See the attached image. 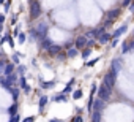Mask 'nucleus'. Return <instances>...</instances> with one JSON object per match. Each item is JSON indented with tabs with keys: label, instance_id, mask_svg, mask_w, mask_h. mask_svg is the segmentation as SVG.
Returning a JSON list of instances; mask_svg holds the SVG:
<instances>
[{
	"label": "nucleus",
	"instance_id": "1",
	"mask_svg": "<svg viewBox=\"0 0 134 122\" xmlns=\"http://www.w3.org/2000/svg\"><path fill=\"white\" fill-rule=\"evenodd\" d=\"M43 13V8H41V3L38 0H30L29 2V14H30V19H38Z\"/></svg>",
	"mask_w": 134,
	"mask_h": 122
},
{
	"label": "nucleus",
	"instance_id": "2",
	"mask_svg": "<svg viewBox=\"0 0 134 122\" xmlns=\"http://www.w3.org/2000/svg\"><path fill=\"white\" fill-rule=\"evenodd\" d=\"M110 95H112V89H110L107 84L101 83V84H99V87H98V97H99L101 100H104V101H109Z\"/></svg>",
	"mask_w": 134,
	"mask_h": 122
},
{
	"label": "nucleus",
	"instance_id": "3",
	"mask_svg": "<svg viewBox=\"0 0 134 122\" xmlns=\"http://www.w3.org/2000/svg\"><path fill=\"white\" fill-rule=\"evenodd\" d=\"M123 68V59L121 57H115L112 59V62H110V72H114L115 75H118Z\"/></svg>",
	"mask_w": 134,
	"mask_h": 122
},
{
	"label": "nucleus",
	"instance_id": "4",
	"mask_svg": "<svg viewBox=\"0 0 134 122\" xmlns=\"http://www.w3.org/2000/svg\"><path fill=\"white\" fill-rule=\"evenodd\" d=\"M117 76H118V75H115L114 72H110V70H109V72L104 75V78H103V83H104V84H107L110 89H114V86H115V81H117Z\"/></svg>",
	"mask_w": 134,
	"mask_h": 122
},
{
	"label": "nucleus",
	"instance_id": "5",
	"mask_svg": "<svg viewBox=\"0 0 134 122\" xmlns=\"http://www.w3.org/2000/svg\"><path fill=\"white\" fill-rule=\"evenodd\" d=\"M36 33H38V38L41 40V38H44V37H47V33H49V26L43 21V22H40L36 27Z\"/></svg>",
	"mask_w": 134,
	"mask_h": 122
},
{
	"label": "nucleus",
	"instance_id": "6",
	"mask_svg": "<svg viewBox=\"0 0 134 122\" xmlns=\"http://www.w3.org/2000/svg\"><path fill=\"white\" fill-rule=\"evenodd\" d=\"M87 43H88V38H87L85 35H79V37L74 40V46H76L79 51H82L84 48H87Z\"/></svg>",
	"mask_w": 134,
	"mask_h": 122
},
{
	"label": "nucleus",
	"instance_id": "7",
	"mask_svg": "<svg viewBox=\"0 0 134 122\" xmlns=\"http://www.w3.org/2000/svg\"><path fill=\"white\" fill-rule=\"evenodd\" d=\"M120 14H121V8H112V10H109V11L106 13V19H109V21H115Z\"/></svg>",
	"mask_w": 134,
	"mask_h": 122
},
{
	"label": "nucleus",
	"instance_id": "8",
	"mask_svg": "<svg viewBox=\"0 0 134 122\" xmlns=\"http://www.w3.org/2000/svg\"><path fill=\"white\" fill-rule=\"evenodd\" d=\"M46 52H47L49 55L55 57V55H58V54L62 52V46H60V44H54V43H52V44L47 48V51H46Z\"/></svg>",
	"mask_w": 134,
	"mask_h": 122
},
{
	"label": "nucleus",
	"instance_id": "9",
	"mask_svg": "<svg viewBox=\"0 0 134 122\" xmlns=\"http://www.w3.org/2000/svg\"><path fill=\"white\" fill-rule=\"evenodd\" d=\"M126 30H128V24H123V26H120L117 30H114V32H112V38H120L123 33H126Z\"/></svg>",
	"mask_w": 134,
	"mask_h": 122
},
{
	"label": "nucleus",
	"instance_id": "10",
	"mask_svg": "<svg viewBox=\"0 0 134 122\" xmlns=\"http://www.w3.org/2000/svg\"><path fill=\"white\" fill-rule=\"evenodd\" d=\"M14 72H16V64L7 62V65H5V68H3V75L8 76V75H11V73H14Z\"/></svg>",
	"mask_w": 134,
	"mask_h": 122
},
{
	"label": "nucleus",
	"instance_id": "11",
	"mask_svg": "<svg viewBox=\"0 0 134 122\" xmlns=\"http://www.w3.org/2000/svg\"><path fill=\"white\" fill-rule=\"evenodd\" d=\"M106 108V101L104 100H101L99 97L96 98V100H93V109H96V111H103Z\"/></svg>",
	"mask_w": 134,
	"mask_h": 122
},
{
	"label": "nucleus",
	"instance_id": "12",
	"mask_svg": "<svg viewBox=\"0 0 134 122\" xmlns=\"http://www.w3.org/2000/svg\"><path fill=\"white\" fill-rule=\"evenodd\" d=\"M98 41H99V44H107L109 41H112V33H109V32H104L99 38H98Z\"/></svg>",
	"mask_w": 134,
	"mask_h": 122
},
{
	"label": "nucleus",
	"instance_id": "13",
	"mask_svg": "<svg viewBox=\"0 0 134 122\" xmlns=\"http://www.w3.org/2000/svg\"><path fill=\"white\" fill-rule=\"evenodd\" d=\"M51 44H52V40H51L49 37H44V38H41V40H40V48H41L43 51H44V49L47 51V48H49Z\"/></svg>",
	"mask_w": 134,
	"mask_h": 122
},
{
	"label": "nucleus",
	"instance_id": "14",
	"mask_svg": "<svg viewBox=\"0 0 134 122\" xmlns=\"http://www.w3.org/2000/svg\"><path fill=\"white\" fill-rule=\"evenodd\" d=\"M49 103V98L46 97V95H41L40 97V103H38V108H40V113H44V108H46V105Z\"/></svg>",
	"mask_w": 134,
	"mask_h": 122
},
{
	"label": "nucleus",
	"instance_id": "15",
	"mask_svg": "<svg viewBox=\"0 0 134 122\" xmlns=\"http://www.w3.org/2000/svg\"><path fill=\"white\" fill-rule=\"evenodd\" d=\"M77 54H79V49L76 46H73V48H70L68 51H66V57L68 59H74V57H77Z\"/></svg>",
	"mask_w": 134,
	"mask_h": 122
},
{
	"label": "nucleus",
	"instance_id": "16",
	"mask_svg": "<svg viewBox=\"0 0 134 122\" xmlns=\"http://www.w3.org/2000/svg\"><path fill=\"white\" fill-rule=\"evenodd\" d=\"M0 86H2V87H5L7 90H10L11 87H13V84L7 79V76H0Z\"/></svg>",
	"mask_w": 134,
	"mask_h": 122
},
{
	"label": "nucleus",
	"instance_id": "17",
	"mask_svg": "<svg viewBox=\"0 0 134 122\" xmlns=\"http://www.w3.org/2000/svg\"><path fill=\"white\" fill-rule=\"evenodd\" d=\"M8 92L11 94L13 100H14V101H18V98H19V95H21V89H19V87H11Z\"/></svg>",
	"mask_w": 134,
	"mask_h": 122
},
{
	"label": "nucleus",
	"instance_id": "18",
	"mask_svg": "<svg viewBox=\"0 0 134 122\" xmlns=\"http://www.w3.org/2000/svg\"><path fill=\"white\" fill-rule=\"evenodd\" d=\"M40 86H41V89H51V87H54L55 86V81H40Z\"/></svg>",
	"mask_w": 134,
	"mask_h": 122
},
{
	"label": "nucleus",
	"instance_id": "19",
	"mask_svg": "<svg viewBox=\"0 0 134 122\" xmlns=\"http://www.w3.org/2000/svg\"><path fill=\"white\" fill-rule=\"evenodd\" d=\"M92 122H101V111L92 109Z\"/></svg>",
	"mask_w": 134,
	"mask_h": 122
},
{
	"label": "nucleus",
	"instance_id": "20",
	"mask_svg": "<svg viewBox=\"0 0 134 122\" xmlns=\"http://www.w3.org/2000/svg\"><path fill=\"white\" fill-rule=\"evenodd\" d=\"M7 79H8V81H10V83H11V84L14 86V84H16V83L19 81V75H18L16 72H14V73H11V75H8V76H7Z\"/></svg>",
	"mask_w": 134,
	"mask_h": 122
},
{
	"label": "nucleus",
	"instance_id": "21",
	"mask_svg": "<svg viewBox=\"0 0 134 122\" xmlns=\"http://www.w3.org/2000/svg\"><path fill=\"white\" fill-rule=\"evenodd\" d=\"M90 54H92V48H84L82 51H81V55H82V59H88L90 57Z\"/></svg>",
	"mask_w": 134,
	"mask_h": 122
},
{
	"label": "nucleus",
	"instance_id": "22",
	"mask_svg": "<svg viewBox=\"0 0 134 122\" xmlns=\"http://www.w3.org/2000/svg\"><path fill=\"white\" fill-rule=\"evenodd\" d=\"M18 108H19V105H18V101H14L10 108H8V114L10 116H13V114H16L18 113Z\"/></svg>",
	"mask_w": 134,
	"mask_h": 122
},
{
	"label": "nucleus",
	"instance_id": "23",
	"mask_svg": "<svg viewBox=\"0 0 134 122\" xmlns=\"http://www.w3.org/2000/svg\"><path fill=\"white\" fill-rule=\"evenodd\" d=\"M25 72H27V68H25L24 65H18V67H16V73H18L19 76H24Z\"/></svg>",
	"mask_w": 134,
	"mask_h": 122
},
{
	"label": "nucleus",
	"instance_id": "24",
	"mask_svg": "<svg viewBox=\"0 0 134 122\" xmlns=\"http://www.w3.org/2000/svg\"><path fill=\"white\" fill-rule=\"evenodd\" d=\"M19 86H21L22 90L29 86V84H27V79H25V75H24V76H19Z\"/></svg>",
	"mask_w": 134,
	"mask_h": 122
},
{
	"label": "nucleus",
	"instance_id": "25",
	"mask_svg": "<svg viewBox=\"0 0 134 122\" xmlns=\"http://www.w3.org/2000/svg\"><path fill=\"white\" fill-rule=\"evenodd\" d=\"M82 95H84V94H82V90H81V89L73 90V98H74V100H81V98H82Z\"/></svg>",
	"mask_w": 134,
	"mask_h": 122
},
{
	"label": "nucleus",
	"instance_id": "26",
	"mask_svg": "<svg viewBox=\"0 0 134 122\" xmlns=\"http://www.w3.org/2000/svg\"><path fill=\"white\" fill-rule=\"evenodd\" d=\"M52 100L57 101V103H58V101H66V95H65V94H60V95H55Z\"/></svg>",
	"mask_w": 134,
	"mask_h": 122
},
{
	"label": "nucleus",
	"instance_id": "27",
	"mask_svg": "<svg viewBox=\"0 0 134 122\" xmlns=\"http://www.w3.org/2000/svg\"><path fill=\"white\" fill-rule=\"evenodd\" d=\"M25 40H27V35H25L24 32H19V35H18V41L22 44V43H25Z\"/></svg>",
	"mask_w": 134,
	"mask_h": 122
},
{
	"label": "nucleus",
	"instance_id": "28",
	"mask_svg": "<svg viewBox=\"0 0 134 122\" xmlns=\"http://www.w3.org/2000/svg\"><path fill=\"white\" fill-rule=\"evenodd\" d=\"M11 8V0H5V3H3V13H8Z\"/></svg>",
	"mask_w": 134,
	"mask_h": 122
},
{
	"label": "nucleus",
	"instance_id": "29",
	"mask_svg": "<svg viewBox=\"0 0 134 122\" xmlns=\"http://www.w3.org/2000/svg\"><path fill=\"white\" fill-rule=\"evenodd\" d=\"M29 35L32 37V40H40V38H38V33H36V29H30Z\"/></svg>",
	"mask_w": 134,
	"mask_h": 122
},
{
	"label": "nucleus",
	"instance_id": "30",
	"mask_svg": "<svg viewBox=\"0 0 134 122\" xmlns=\"http://www.w3.org/2000/svg\"><path fill=\"white\" fill-rule=\"evenodd\" d=\"M11 62H13V64H16V65H19V52H14V54H13Z\"/></svg>",
	"mask_w": 134,
	"mask_h": 122
},
{
	"label": "nucleus",
	"instance_id": "31",
	"mask_svg": "<svg viewBox=\"0 0 134 122\" xmlns=\"http://www.w3.org/2000/svg\"><path fill=\"white\" fill-rule=\"evenodd\" d=\"M128 52H129V46H128V41H125L121 46V54H128Z\"/></svg>",
	"mask_w": 134,
	"mask_h": 122
},
{
	"label": "nucleus",
	"instance_id": "32",
	"mask_svg": "<svg viewBox=\"0 0 134 122\" xmlns=\"http://www.w3.org/2000/svg\"><path fill=\"white\" fill-rule=\"evenodd\" d=\"M98 60H99V57H96V59H92V60H88V62L85 64V67H93L96 62H98Z\"/></svg>",
	"mask_w": 134,
	"mask_h": 122
},
{
	"label": "nucleus",
	"instance_id": "33",
	"mask_svg": "<svg viewBox=\"0 0 134 122\" xmlns=\"http://www.w3.org/2000/svg\"><path fill=\"white\" fill-rule=\"evenodd\" d=\"M19 120H21V116H19L18 113H16V114H13V116L10 117V122H19Z\"/></svg>",
	"mask_w": 134,
	"mask_h": 122
},
{
	"label": "nucleus",
	"instance_id": "34",
	"mask_svg": "<svg viewBox=\"0 0 134 122\" xmlns=\"http://www.w3.org/2000/svg\"><path fill=\"white\" fill-rule=\"evenodd\" d=\"M5 65H7V60H5V59H0V75L3 73V68H5Z\"/></svg>",
	"mask_w": 134,
	"mask_h": 122
},
{
	"label": "nucleus",
	"instance_id": "35",
	"mask_svg": "<svg viewBox=\"0 0 134 122\" xmlns=\"http://www.w3.org/2000/svg\"><path fill=\"white\" fill-rule=\"evenodd\" d=\"M96 94V84H92V89H90V97H95Z\"/></svg>",
	"mask_w": 134,
	"mask_h": 122
},
{
	"label": "nucleus",
	"instance_id": "36",
	"mask_svg": "<svg viewBox=\"0 0 134 122\" xmlns=\"http://www.w3.org/2000/svg\"><path fill=\"white\" fill-rule=\"evenodd\" d=\"M7 43H8L11 48H14V40H13V37H11V35H8V41H7Z\"/></svg>",
	"mask_w": 134,
	"mask_h": 122
},
{
	"label": "nucleus",
	"instance_id": "37",
	"mask_svg": "<svg viewBox=\"0 0 134 122\" xmlns=\"http://www.w3.org/2000/svg\"><path fill=\"white\" fill-rule=\"evenodd\" d=\"M131 2H132V0H121V8H123V7H129Z\"/></svg>",
	"mask_w": 134,
	"mask_h": 122
},
{
	"label": "nucleus",
	"instance_id": "38",
	"mask_svg": "<svg viewBox=\"0 0 134 122\" xmlns=\"http://www.w3.org/2000/svg\"><path fill=\"white\" fill-rule=\"evenodd\" d=\"M118 41H120L118 38H112V41H110V46H112V48H115V46L118 44Z\"/></svg>",
	"mask_w": 134,
	"mask_h": 122
},
{
	"label": "nucleus",
	"instance_id": "39",
	"mask_svg": "<svg viewBox=\"0 0 134 122\" xmlns=\"http://www.w3.org/2000/svg\"><path fill=\"white\" fill-rule=\"evenodd\" d=\"M22 122H35V116H29V117H25Z\"/></svg>",
	"mask_w": 134,
	"mask_h": 122
},
{
	"label": "nucleus",
	"instance_id": "40",
	"mask_svg": "<svg viewBox=\"0 0 134 122\" xmlns=\"http://www.w3.org/2000/svg\"><path fill=\"white\" fill-rule=\"evenodd\" d=\"M73 122H84V117H82V116H76V117L73 119Z\"/></svg>",
	"mask_w": 134,
	"mask_h": 122
},
{
	"label": "nucleus",
	"instance_id": "41",
	"mask_svg": "<svg viewBox=\"0 0 134 122\" xmlns=\"http://www.w3.org/2000/svg\"><path fill=\"white\" fill-rule=\"evenodd\" d=\"M73 46H74V41H73V40H71V41H68V43L65 44V48H66V49H70V48H73Z\"/></svg>",
	"mask_w": 134,
	"mask_h": 122
},
{
	"label": "nucleus",
	"instance_id": "42",
	"mask_svg": "<svg viewBox=\"0 0 134 122\" xmlns=\"http://www.w3.org/2000/svg\"><path fill=\"white\" fill-rule=\"evenodd\" d=\"M128 46H129V51H134V40L128 41Z\"/></svg>",
	"mask_w": 134,
	"mask_h": 122
},
{
	"label": "nucleus",
	"instance_id": "43",
	"mask_svg": "<svg viewBox=\"0 0 134 122\" xmlns=\"http://www.w3.org/2000/svg\"><path fill=\"white\" fill-rule=\"evenodd\" d=\"M5 19H7V18H5V13H0V24H3Z\"/></svg>",
	"mask_w": 134,
	"mask_h": 122
},
{
	"label": "nucleus",
	"instance_id": "44",
	"mask_svg": "<svg viewBox=\"0 0 134 122\" xmlns=\"http://www.w3.org/2000/svg\"><path fill=\"white\" fill-rule=\"evenodd\" d=\"M128 8H129V11H131V13L134 14V0H132L131 3H129V7H128Z\"/></svg>",
	"mask_w": 134,
	"mask_h": 122
},
{
	"label": "nucleus",
	"instance_id": "45",
	"mask_svg": "<svg viewBox=\"0 0 134 122\" xmlns=\"http://www.w3.org/2000/svg\"><path fill=\"white\" fill-rule=\"evenodd\" d=\"M19 29H21V27H14V30H13V35H14V37L19 35Z\"/></svg>",
	"mask_w": 134,
	"mask_h": 122
},
{
	"label": "nucleus",
	"instance_id": "46",
	"mask_svg": "<svg viewBox=\"0 0 134 122\" xmlns=\"http://www.w3.org/2000/svg\"><path fill=\"white\" fill-rule=\"evenodd\" d=\"M11 22L16 24V22H18V16H13V18H11Z\"/></svg>",
	"mask_w": 134,
	"mask_h": 122
},
{
	"label": "nucleus",
	"instance_id": "47",
	"mask_svg": "<svg viewBox=\"0 0 134 122\" xmlns=\"http://www.w3.org/2000/svg\"><path fill=\"white\" fill-rule=\"evenodd\" d=\"M49 122H62V120H60V119H51Z\"/></svg>",
	"mask_w": 134,
	"mask_h": 122
},
{
	"label": "nucleus",
	"instance_id": "48",
	"mask_svg": "<svg viewBox=\"0 0 134 122\" xmlns=\"http://www.w3.org/2000/svg\"><path fill=\"white\" fill-rule=\"evenodd\" d=\"M2 30H3V24H0V33H2Z\"/></svg>",
	"mask_w": 134,
	"mask_h": 122
},
{
	"label": "nucleus",
	"instance_id": "49",
	"mask_svg": "<svg viewBox=\"0 0 134 122\" xmlns=\"http://www.w3.org/2000/svg\"><path fill=\"white\" fill-rule=\"evenodd\" d=\"M2 3H5V0H0V5H2Z\"/></svg>",
	"mask_w": 134,
	"mask_h": 122
},
{
	"label": "nucleus",
	"instance_id": "50",
	"mask_svg": "<svg viewBox=\"0 0 134 122\" xmlns=\"http://www.w3.org/2000/svg\"><path fill=\"white\" fill-rule=\"evenodd\" d=\"M132 40H134V33H132Z\"/></svg>",
	"mask_w": 134,
	"mask_h": 122
},
{
	"label": "nucleus",
	"instance_id": "51",
	"mask_svg": "<svg viewBox=\"0 0 134 122\" xmlns=\"http://www.w3.org/2000/svg\"><path fill=\"white\" fill-rule=\"evenodd\" d=\"M0 38H2V35H0Z\"/></svg>",
	"mask_w": 134,
	"mask_h": 122
}]
</instances>
